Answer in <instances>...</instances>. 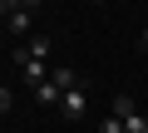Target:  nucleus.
Listing matches in <instances>:
<instances>
[{
    "mask_svg": "<svg viewBox=\"0 0 148 133\" xmlns=\"http://www.w3.org/2000/svg\"><path fill=\"white\" fill-rule=\"evenodd\" d=\"M0 113H10V89L0 84Z\"/></svg>",
    "mask_w": 148,
    "mask_h": 133,
    "instance_id": "obj_9",
    "label": "nucleus"
},
{
    "mask_svg": "<svg viewBox=\"0 0 148 133\" xmlns=\"http://www.w3.org/2000/svg\"><path fill=\"white\" fill-rule=\"evenodd\" d=\"M99 133H123V118H104V123H99Z\"/></svg>",
    "mask_w": 148,
    "mask_h": 133,
    "instance_id": "obj_7",
    "label": "nucleus"
},
{
    "mask_svg": "<svg viewBox=\"0 0 148 133\" xmlns=\"http://www.w3.org/2000/svg\"><path fill=\"white\" fill-rule=\"evenodd\" d=\"M15 59H49V40H40V35H30L25 44H15Z\"/></svg>",
    "mask_w": 148,
    "mask_h": 133,
    "instance_id": "obj_4",
    "label": "nucleus"
},
{
    "mask_svg": "<svg viewBox=\"0 0 148 133\" xmlns=\"http://www.w3.org/2000/svg\"><path fill=\"white\" fill-rule=\"evenodd\" d=\"M35 5H40V0H20V10H35Z\"/></svg>",
    "mask_w": 148,
    "mask_h": 133,
    "instance_id": "obj_10",
    "label": "nucleus"
},
{
    "mask_svg": "<svg viewBox=\"0 0 148 133\" xmlns=\"http://www.w3.org/2000/svg\"><path fill=\"white\" fill-rule=\"evenodd\" d=\"M138 44H143V49H148V25H143V35H138Z\"/></svg>",
    "mask_w": 148,
    "mask_h": 133,
    "instance_id": "obj_11",
    "label": "nucleus"
},
{
    "mask_svg": "<svg viewBox=\"0 0 148 133\" xmlns=\"http://www.w3.org/2000/svg\"><path fill=\"white\" fill-rule=\"evenodd\" d=\"M15 69L25 74V84H30V89H35V84H45V79L54 74V69H49L45 59H15Z\"/></svg>",
    "mask_w": 148,
    "mask_h": 133,
    "instance_id": "obj_3",
    "label": "nucleus"
},
{
    "mask_svg": "<svg viewBox=\"0 0 148 133\" xmlns=\"http://www.w3.org/2000/svg\"><path fill=\"white\" fill-rule=\"evenodd\" d=\"M84 108H89V94H84V84H74V89L59 99V113H64V118H84Z\"/></svg>",
    "mask_w": 148,
    "mask_h": 133,
    "instance_id": "obj_2",
    "label": "nucleus"
},
{
    "mask_svg": "<svg viewBox=\"0 0 148 133\" xmlns=\"http://www.w3.org/2000/svg\"><path fill=\"white\" fill-rule=\"evenodd\" d=\"M114 118H123V133H148V118L133 108L128 94H114Z\"/></svg>",
    "mask_w": 148,
    "mask_h": 133,
    "instance_id": "obj_1",
    "label": "nucleus"
},
{
    "mask_svg": "<svg viewBox=\"0 0 148 133\" xmlns=\"http://www.w3.org/2000/svg\"><path fill=\"white\" fill-rule=\"evenodd\" d=\"M20 5V0H0V20H10V10Z\"/></svg>",
    "mask_w": 148,
    "mask_h": 133,
    "instance_id": "obj_8",
    "label": "nucleus"
},
{
    "mask_svg": "<svg viewBox=\"0 0 148 133\" xmlns=\"http://www.w3.org/2000/svg\"><path fill=\"white\" fill-rule=\"evenodd\" d=\"M94 5H104V0H94Z\"/></svg>",
    "mask_w": 148,
    "mask_h": 133,
    "instance_id": "obj_12",
    "label": "nucleus"
},
{
    "mask_svg": "<svg viewBox=\"0 0 148 133\" xmlns=\"http://www.w3.org/2000/svg\"><path fill=\"white\" fill-rule=\"evenodd\" d=\"M5 25H10V35H30V30H35V15H30V10H20V5H15V10H10V20H5Z\"/></svg>",
    "mask_w": 148,
    "mask_h": 133,
    "instance_id": "obj_5",
    "label": "nucleus"
},
{
    "mask_svg": "<svg viewBox=\"0 0 148 133\" xmlns=\"http://www.w3.org/2000/svg\"><path fill=\"white\" fill-rule=\"evenodd\" d=\"M35 99H40V104H59V99H64V89H59L54 79H45V84H35Z\"/></svg>",
    "mask_w": 148,
    "mask_h": 133,
    "instance_id": "obj_6",
    "label": "nucleus"
}]
</instances>
